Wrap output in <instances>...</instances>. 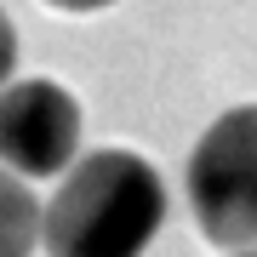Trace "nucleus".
<instances>
[{
  "mask_svg": "<svg viewBox=\"0 0 257 257\" xmlns=\"http://www.w3.org/2000/svg\"><path fill=\"white\" fill-rule=\"evenodd\" d=\"M166 223V183L132 149L74 155L40 206L46 257H143Z\"/></svg>",
  "mask_w": 257,
  "mask_h": 257,
  "instance_id": "1",
  "label": "nucleus"
},
{
  "mask_svg": "<svg viewBox=\"0 0 257 257\" xmlns=\"http://www.w3.org/2000/svg\"><path fill=\"white\" fill-rule=\"evenodd\" d=\"M189 211L211 246H257V103H240L200 132L189 155Z\"/></svg>",
  "mask_w": 257,
  "mask_h": 257,
  "instance_id": "2",
  "label": "nucleus"
},
{
  "mask_svg": "<svg viewBox=\"0 0 257 257\" xmlns=\"http://www.w3.org/2000/svg\"><path fill=\"white\" fill-rule=\"evenodd\" d=\"M80 155V103L57 80H6L0 86V166L35 177H63Z\"/></svg>",
  "mask_w": 257,
  "mask_h": 257,
  "instance_id": "3",
  "label": "nucleus"
},
{
  "mask_svg": "<svg viewBox=\"0 0 257 257\" xmlns=\"http://www.w3.org/2000/svg\"><path fill=\"white\" fill-rule=\"evenodd\" d=\"M40 246V200L18 172L0 166V257H35Z\"/></svg>",
  "mask_w": 257,
  "mask_h": 257,
  "instance_id": "4",
  "label": "nucleus"
},
{
  "mask_svg": "<svg viewBox=\"0 0 257 257\" xmlns=\"http://www.w3.org/2000/svg\"><path fill=\"white\" fill-rule=\"evenodd\" d=\"M18 80V29H12L6 6H0V86Z\"/></svg>",
  "mask_w": 257,
  "mask_h": 257,
  "instance_id": "5",
  "label": "nucleus"
},
{
  "mask_svg": "<svg viewBox=\"0 0 257 257\" xmlns=\"http://www.w3.org/2000/svg\"><path fill=\"white\" fill-rule=\"evenodd\" d=\"M46 6H57V12H103L114 0H46Z\"/></svg>",
  "mask_w": 257,
  "mask_h": 257,
  "instance_id": "6",
  "label": "nucleus"
},
{
  "mask_svg": "<svg viewBox=\"0 0 257 257\" xmlns=\"http://www.w3.org/2000/svg\"><path fill=\"white\" fill-rule=\"evenodd\" d=\"M234 257H257V246H246V251H234Z\"/></svg>",
  "mask_w": 257,
  "mask_h": 257,
  "instance_id": "7",
  "label": "nucleus"
}]
</instances>
